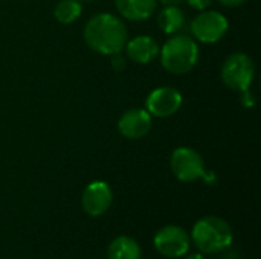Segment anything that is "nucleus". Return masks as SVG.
Returning a JSON list of instances; mask_svg holds the SVG:
<instances>
[{
    "instance_id": "18",
    "label": "nucleus",
    "mask_w": 261,
    "mask_h": 259,
    "mask_svg": "<svg viewBox=\"0 0 261 259\" xmlns=\"http://www.w3.org/2000/svg\"><path fill=\"white\" fill-rule=\"evenodd\" d=\"M187 2H188V5L191 8H194L197 11H203V9H206L211 5L213 0H187Z\"/></svg>"
},
{
    "instance_id": "20",
    "label": "nucleus",
    "mask_w": 261,
    "mask_h": 259,
    "mask_svg": "<svg viewBox=\"0 0 261 259\" xmlns=\"http://www.w3.org/2000/svg\"><path fill=\"white\" fill-rule=\"evenodd\" d=\"M161 3H164L165 6H168V5H174V6H179L184 0H159Z\"/></svg>"
},
{
    "instance_id": "4",
    "label": "nucleus",
    "mask_w": 261,
    "mask_h": 259,
    "mask_svg": "<svg viewBox=\"0 0 261 259\" xmlns=\"http://www.w3.org/2000/svg\"><path fill=\"white\" fill-rule=\"evenodd\" d=\"M255 76V66L249 55L236 52L229 55L222 67V81L231 90L243 92L251 87Z\"/></svg>"
},
{
    "instance_id": "12",
    "label": "nucleus",
    "mask_w": 261,
    "mask_h": 259,
    "mask_svg": "<svg viewBox=\"0 0 261 259\" xmlns=\"http://www.w3.org/2000/svg\"><path fill=\"white\" fill-rule=\"evenodd\" d=\"M158 0H116L119 14L130 21H142L156 11Z\"/></svg>"
},
{
    "instance_id": "10",
    "label": "nucleus",
    "mask_w": 261,
    "mask_h": 259,
    "mask_svg": "<svg viewBox=\"0 0 261 259\" xmlns=\"http://www.w3.org/2000/svg\"><path fill=\"white\" fill-rule=\"evenodd\" d=\"M118 130L127 139H142L151 130V114L141 108H132L121 116Z\"/></svg>"
},
{
    "instance_id": "22",
    "label": "nucleus",
    "mask_w": 261,
    "mask_h": 259,
    "mask_svg": "<svg viewBox=\"0 0 261 259\" xmlns=\"http://www.w3.org/2000/svg\"><path fill=\"white\" fill-rule=\"evenodd\" d=\"M86 2H92V0H86Z\"/></svg>"
},
{
    "instance_id": "3",
    "label": "nucleus",
    "mask_w": 261,
    "mask_h": 259,
    "mask_svg": "<svg viewBox=\"0 0 261 259\" xmlns=\"http://www.w3.org/2000/svg\"><path fill=\"white\" fill-rule=\"evenodd\" d=\"M232 229L220 217L208 215L200 218L191 232V240L203 253H217L232 244Z\"/></svg>"
},
{
    "instance_id": "14",
    "label": "nucleus",
    "mask_w": 261,
    "mask_h": 259,
    "mask_svg": "<svg viewBox=\"0 0 261 259\" xmlns=\"http://www.w3.org/2000/svg\"><path fill=\"white\" fill-rule=\"evenodd\" d=\"M158 23H159V27L165 34L174 35L179 31H182V27L185 26V14L179 6L168 5L159 12Z\"/></svg>"
},
{
    "instance_id": "6",
    "label": "nucleus",
    "mask_w": 261,
    "mask_h": 259,
    "mask_svg": "<svg viewBox=\"0 0 261 259\" xmlns=\"http://www.w3.org/2000/svg\"><path fill=\"white\" fill-rule=\"evenodd\" d=\"M190 240L185 229L179 226H165L154 235V247L167 258H180L188 253Z\"/></svg>"
},
{
    "instance_id": "2",
    "label": "nucleus",
    "mask_w": 261,
    "mask_h": 259,
    "mask_svg": "<svg viewBox=\"0 0 261 259\" xmlns=\"http://www.w3.org/2000/svg\"><path fill=\"white\" fill-rule=\"evenodd\" d=\"M162 67L174 75H184L194 69L199 60L197 43L188 35H174L159 49Z\"/></svg>"
},
{
    "instance_id": "17",
    "label": "nucleus",
    "mask_w": 261,
    "mask_h": 259,
    "mask_svg": "<svg viewBox=\"0 0 261 259\" xmlns=\"http://www.w3.org/2000/svg\"><path fill=\"white\" fill-rule=\"evenodd\" d=\"M240 102H242V105H243L245 108H251V107H254V104H255V98H254V95H252V92H251L249 89H246V90H243V92H242Z\"/></svg>"
},
{
    "instance_id": "9",
    "label": "nucleus",
    "mask_w": 261,
    "mask_h": 259,
    "mask_svg": "<svg viewBox=\"0 0 261 259\" xmlns=\"http://www.w3.org/2000/svg\"><path fill=\"white\" fill-rule=\"evenodd\" d=\"M182 107V95L173 87H159L147 98V111L156 118H168Z\"/></svg>"
},
{
    "instance_id": "16",
    "label": "nucleus",
    "mask_w": 261,
    "mask_h": 259,
    "mask_svg": "<svg viewBox=\"0 0 261 259\" xmlns=\"http://www.w3.org/2000/svg\"><path fill=\"white\" fill-rule=\"evenodd\" d=\"M110 56H112V61H110L112 69H113L115 72H122V70L125 69V58L122 56V53L118 52V53H113V55H110Z\"/></svg>"
},
{
    "instance_id": "13",
    "label": "nucleus",
    "mask_w": 261,
    "mask_h": 259,
    "mask_svg": "<svg viewBox=\"0 0 261 259\" xmlns=\"http://www.w3.org/2000/svg\"><path fill=\"white\" fill-rule=\"evenodd\" d=\"M141 246L132 237L121 235L107 247V259H141Z\"/></svg>"
},
{
    "instance_id": "1",
    "label": "nucleus",
    "mask_w": 261,
    "mask_h": 259,
    "mask_svg": "<svg viewBox=\"0 0 261 259\" xmlns=\"http://www.w3.org/2000/svg\"><path fill=\"white\" fill-rule=\"evenodd\" d=\"M127 27L109 12L93 15L84 27V41L87 46L102 55L122 52L127 44Z\"/></svg>"
},
{
    "instance_id": "7",
    "label": "nucleus",
    "mask_w": 261,
    "mask_h": 259,
    "mask_svg": "<svg viewBox=\"0 0 261 259\" xmlns=\"http://www.w3.org/2000/svg\"><path fill=\"white\" fill-rule=\"evenodd\" d=\"M229 23L225 15L217 11H206L199 14L191 23L193 35L202 43H216L228 32Z\"/></svg>"
},
{
    "instance_id": "8",
    "label": "nucleus",
    "mask_w": 261,
    "mask_h": 259,
    "mask_svg": "<svg viewBox=\"0 0 261 259\" xmlns=\"http://www.w3.org/2000/svg\"><path fill=\"white\" fill-rule=\"evenodd\" d=\"M112 202H113L112 188L106 182H101V180L89 183L81 197L83 209L90 217H99L106 214Z\"/></svg>"
},
{
    "instance_id": "11",
    "label": "nucleus",
    "mask_w": 261,
    "mask_h": 259,
    "mask_svg": "<svg viewBox=\"0 0 261 259\" xmlns=\"http://www.w3.org/2000/svg\"><path fill=\"white\" fill-rule=\"evenodd\" d=\"M127 55L132 61L147 64L159 55V46L156 40L148 35H139L130 40L127 44Z\"/></svg>"
},
{
    "instance_id": "21",
    "label": "nucleus",
    "mask_w": 261,
    "mask_h": 259,
    "mask_svg": "<svg viewBox=\"0 0 261 259\" xmlns=\"http://www.w3.org/2000/svg\"><path fill=\"white\" fill-rule=\"evenodd\" d=\"M185 259H205V258H203V255H200V253H191V255L185 256Z\"/></svg>"
},
{
    "instance_id": "15",
    "label": "nucleus",
    "mask_w": 261,
    "mask_h": 259,
    "mask_svg": "<svg viewBox=\"0 0 261 259\" xmlns=\"http://www.w3.org/2000/svg\"><path fill=\"white\" fill-rule=\"evenodd\" d=\"M81 15V5L78 0H60L54 9V17L61 24H70Z\"/></svg>"
},
{
    "instance_id": "19",
    "label": "nucleus",
    "mask_w": 261,
    "mask_h": 259,
    "mask_svg": "<svg viewBox=\"0 0 261 259\" xmlns=\"http://www.w3.org/2000/svg\"><path fill=\"white\" fill-rule=\"evenodd\" d=\"M222 5H225V6H231V8H234V6H240V5H243L246 0H219Z\"/></svg>"
},
{
    "instance_id": "5",
    "label": "nucleus",
    "mask_w": 261,
    "mask_h": 259,
    "mask_svg": "<svg viewBox=\"0 0 261 259\" xmlns=\"http://www.w3.org/2000/svg\"><path fill=\"white\" fill-rule=\"evenodd\" d=\"M171 171L180 182H196L206 176L202 156L188 147H180L171 154Z\"/></svg>"
}]
</instances>
